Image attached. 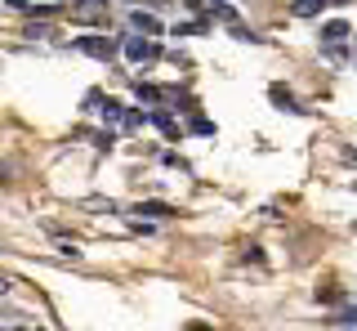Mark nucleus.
Here are the masks:
<instances>
[{"label": "nucleus", "instance_id": "1", "mask_svg": "<svg viewBox=\"0 0 357 331\" xmlns=\"http://www.w3.org/2000/svg\"><path fill=\"white\" fill-rule=\"evenodd\" d=\"M76 50L89 54V59H98V63L116 59V41H112V36H76Z\"/></svg>", "mask_w": 357, "mask_h": 331}, {"label": "nucleus", "instance_id": "2", "mask_svg": "<svg viewBox=\"0 0 357 331\" xmlns=\"http://www.w3.org/2000/svg\"><path fill=\"white\" fill-rule=\"evenodd\" d=\"M121 50H126L130 63H152L156 59V41L152 36H126V41H121Z\"/></svg>", "mask_w": 357, "mask_h": 331}, {"label": "nucleus", "instance_id": "3", "mask_svg": "<svg viewBox=\"0 0 357 331\" xmlns=\"http://www.w3.org/2000/svg\"><path fill=\"white\" fill-rule=\"evenodd\" d=\"M130 23H134V31H143V36H152V41L165 31V27H161V18H156V14H143V9H134Z\"/></svg>", "mask_w": 357, "mask_h": 331}, {"label": "nucleus", "instance_id": "4", "mask_svg": "<svg viewBox=\"0 0 357 331\" xmlns=\"http://www.w3.org/2000/svg\"><path fill=\"white\" fill-rule=\"evenodd\" d=\"M98 103V112H103V121H112V126H126V108L116 103V98H98V94H89Z\"/></svg>", "mask_w": 357, "mask_h": 331}, {"label": "nucleus", "instance_id": "5", "mask_svg": "<svg viewBox=\"0 0 357 331\" xmlns=\"http://www.w3.org/2000/svg\"><path fill=\"white\" fill-rule=\"evenodd\" d=\"M349 41V23L344 18H331L326 27H321V45H344Z\"/></svg>", "mask_w": 357, "mask_h": 331}, {"label": "nucleus", "instance_id": "6", "mask_svg": "<svg viewBox=\"0 0 357 331\" xmlns=\"http://www.w3.org/2000/svg\"><path fill=\"white\" fill-rule=\"evenodd\" d=\"M134 215H148V219H174L178 211H174V206H165V202H139V206H134Z\"/></svg>", "mask_w": 357, "mask_h": 331}, {"label": "nucleus", "instance_id": "7", "mask_svg": "<svg viewBox=\"0 0 357 331\" xmlns=\"http://www.w3.org/2000/svg\"><path fill=\"white\" fill-rule=\"evenodd\" d=\"M148 121H152L156 130H161L165 139H178V126H174V117H170V112H161V108H152V112H148Z\"/></svg>", "mask_w": 357, "mask_h": 331}, {"label": "nucleus", "instance_id": "8", "mask_svg": "<svg viewBox=\"0 0 357 331\" xmlns=\"http://www.w3.org/2000/svg\"><path fill=\"white\" fill-rule=\"evenodd\" d=\"M268 94H273V103L282 108V112H304V108L295 103V94H290V90H282V85H273V90H268Z\"/></svg>", "mask_w": 357, "mask_h": 331}, {"label": "nucleus", "instance_id": "9", "mask_svg": "<svg viewBox=\"0 0 357 331\" xmlns=\"http://www.w3.org/2000/svg\"><path fill=\"white\" fill-rule=\"evenodd\" d=\"M103 5H107V0H85V5H76V9H72V18L89 23V18H98V14H103Z\"/></svg>", "mask_w": 357, "mask_h": 331}, {"label": "nucleus", "instance_id": "10", "mask_svg": "<svg viewBox=\"0 0 357 331\" xmlns=\"http://www.w3.org/2000/svg\"><path fill=\"white\" fill-rule=\"evenodd\" d=\"M321 5H326V0H295V14L299 18H312V14H321Z\"/></svg>", "mask_w": 357, "mask_h": 331}, {"label": "nucleus", "instance_id": "11", "mask_svg": "<svg viewBox=\"0 0 357 331\" xmlns=\"http://www.w3.org/2000/svg\"><path fill=\"white\" fill-rule=\"evenodd\" d=\"M353 323H357V304L344 309V314H335V327H353Z\"/></svg>", "mask_w": 357, "mask_h": 331}, {"label": "nucleus", "instance_id": "12", "mask_svg": "<svg viewBox=\"0 0 357 331\" xmlns=\"http://www.w3.org/2000/svg\"><path fill=\"white\" fill-rule=\"evenodd\" d=\"M317 300H326V304H340V300H344V291H335V286H326V291H317Z\"/></svg>", "mask_w": 357, "mask_h": 331}, {"label": "nucleus", "instance_id": "13", "mask_svg": "<svg viewBox=\"0 0 357 331\" xmlns=\"http://www.w3.org/2000/svg\"><path fill=\"white\" fill-rule=\"evenodd\" d=\"M192 135H215V126H210L206 117H197V121H192Z\"/></svg>", "mask_w": 357, "mask_h": 331}, {"label": "nucleus", "instance_id": "14", "mask_svg": "<svg viewBox=\"0 0 357 331\" xmlns=\"http://www.w3.org/2000/svg\"><path fill=\"white\" fill-rule=\"evenodd\" d=\"M59 251H63L67 260H81V251H76V242H59Z\"/></svg>", "mask_w": 357, "mask_h": 331}, {"label": "nucleus", "instance_id": "15", "mask_svg": "<svg viewBox=\"0 0 357 331\" xmlns=\"http://www.w3.org/2000/svg\"><path fill=\"white\" fill-rule=\"evenodd\" d=\"M9 291V278H5V273H0V295H5Z\"/></svg>", "mask_w": 357, "mask_h": 331}, {"label": "nucleus", "instance_id": "16", "mask_svg": "<svg viewBox=\"0 0 357 331\" xmlns=\"http://www.w3.org/2000/svg\"><path fill=\"white\" fill-rule=\"evenodd\" d=\"M188 331H210V327H188Z\"/></svg>", "mask_w": 357, "mask_h": 331}, {"label": "nucleus", "instance_id": "17", "mask_svg": "<svg viewBox=\"0 0 357 331\" xmlns=\"http://www.w3.org/2000/svg\"><path fill=\"white\" fill-rule=\"evenodd\" d=\"M14 331H22V327H14Z\"/></svg>", "mask_w": 357, "mask_h": 331}]
</instances>
